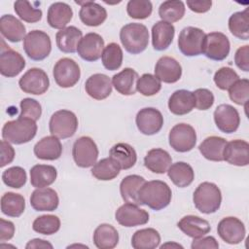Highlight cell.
Returning a JSON list of instances; mask_svg holds the SVG:
<instances>
[{"mask_svg":"<svg viewBox=\"0 0 249 249\" xmlns=\"http://www.w3.org/2000/svg\"><path fill=\"white\" fill-rule=\"evenodd\" d=\"M172 192L163 181L152 180L145 182L138 191L140 205H146L153 210H161L171 201Z\"/></svg>","mask_w":249,"mask_h":249,"instance_id":"cell-1","label":"cell"},{"mask_svg":"<svg viewBox=\"0 0 249 249\" xmlns=\"http://www.w3.org/2000/svg\"><path fill=\"white\" fill-rule=\"evenodd\" d=\"M37 132L36 122L28 118L18 117L17 120L7 122L2 128L4 140L20 145L31 141Z\"/></svg>","mask_w":249,"mask_h":249,"instance_id":"cell-2","label":"cell"},{"mask_svg":"<svg viewBox=\"0 0 249 249\" xmlns=\"http://www.w3.org/2000/svg\"><path fill=\"white\" fill-rule=\"evenodd\" d=\"M120 40L126 52L132 54L140 53L149 44L148 28L138 22L127 23L120 31Z\"/></svg>","mask_w":249,"mask_h":249,"instance_id":"cell-3","label":"cell"},{"mask_svg":"<svg viewBox=\"0 0 249 249\" xmlns=\"http://www.w3.org/2000/svg\"><path fill=\"white\" fill-rule=\"evenodd\" d=\"M193 201L196 208L204 214L216 212L222 202V194L216 184L203 182L194 192Z\"/></svg>","mask_w":249,"mask_h":249,"instance_id":"cell-4","label":"cell"},{"mask_svg":"<svg viewBox=\"0 0 249 249\" xmlns=\"http://www.w3.org/2000/svg\"><path fill=\"white\" fill-rule=\"evenodd\" d=\"M23 50L32 60H43L51 53V38L44 31L32 30L23 39Z\"/></svg>","mask_w":249,"mask_h":249,"instance_id":"cell-5","label":"cell"},{"mask_svg":"<svg viewBox=\"0 0 249 249\" xmlns=\"http://www.w3.org/2000/svg\"><path fill=\"white\" fill-rule=\"evenodd\" d=\"M78 128V119L76 115L69 110H58L54 112L49 123V129L52 135L66 139L73 136Z\"/></svg>","mask_w":249,"mask_h":249,"instance_id":"cell-6","label":"cell"},{"mask_svg":"<svg viewBox=\"0 0 249 249\" xmlns=\"http://www.w3.org/2000/svg\"><path fill=\"white\" fill-rule=\"evenodd\" d=\"M169 145L173 150L186 153L193 150L196 143V133L195 128L188 124H177L169 131Z\"/></svg>","mask_w":249,"mask_h":249,"instance_id":"cell-7","label":"cell"},{"mask_svg":"<svg viewBox=\"0 0 249 249\" xmlns=\"http://www.w3.org/2000/svg\"><path fill=\"white\" fill-rule=\"evenodd\" d=\"M72 156L75 163L82 168L93 166L98 158V148L89 136L78 138L72 147Z\"/></svg>","mask_w":249,"mask_h":249,"instance_id":"cell-8","label":"cell"},{"mask_svg":"<svg viewBox=\"0 0 249 249\" xmlns=\"http://www.w3.org/2000/svg\"><path fill=\"white\" fill-rule=\"evenodd\" d=\"M53 75L60 88H72L80 80L81 70L78 63L69 57L60 58L53 66Z\"/></svg>","mask_w":249,"mask_h":249,"instance_id":"cell-9","label":"cell"},{"mask_svg":"<svg viewBox=\"0 0 249 249\" xmlns=\"http://www.w3.org/2000/svg\"><path fill=\"white\" fill-rule=\"evenodd\" d=\"M205 37L203 30L194 26L183 28L178 36V48L186 56H196L202 53V44Z\"/></svg>","mask_w":249,"mask_h":249,"instance_id":"cell-10","label":"cell"},{"mask_svg":"<svg viewBox=\"0 0 249 249\" xmlns=\"http://www.w3.org/2000/svg\"><path fill=\"white\" fill-rule=\"evenodd\" d=\"M229 38L222 32H210L205 34L202 44V53L216 61L224 60L230 53Z\"/></svg>","mask_w":249,"mask_h":249,"instance_id":"cell-11","label":"cell"},{"mask_svg":"<svg viewBox=\"0 0 249 249\" xmlns=\"http://www.w3.org/2000/svg\"><path fill=\"white\" fill-rule=\"evenodd\" d=\"M18 86L25 93L41 95L45 93L50 86L47 73L40 68H30L19 79Z\"/></svg>","mask_w":249,"mask_h":249,"instance_id":"cell-12","label":"cell"},{"mask_svg":"<svg viewBox=\"0 0 249 249\" xmlns=\"http://www.w3.org/2000/svg\"><path fill=\"white\" fill-rule=\"evenodd\" d=\"M217 232L219 236L229 244H238L240 243L246 233L245 226L241 220L236 217H226L223 218L218 226Z\"/></svg>","mask_w":249,"mask_h":249,"instance_id":"cell-13","label":"cell"},{"mask_svg":"<svg viewBox=\"0 0 249 249\" xmlns=\"http://www.w3.org/2000/svg\"><path fill=\"white\" fill-rule=\"evenodd\" d=\"M115 219L121 226L131 228L147 224L149 221V213L136 204L125 202L117 209Z\"/></svg>","mask_w":249,"mask_h":249,"instance_id":"cell-14","label":"cell"},{"mask_svg":"<svg viewBox=\"0 0 249 249\" xmlns=\"http://www.w3.org/2000/svg\"><path fill=\"white\" fill-rule=\"evenodd\" d=\"M135 123L141 133L145 135H154L161 129L163 125V117L158 109L147 107L138 111Z\"/></svg>","mask_w":249,"mask_h":249,"instance_id":"cell-15","label":"cell"},{"mask_svg":"<svg viewBox=\"0 0 249 249\" xmlns=\"http://www.w3.org/2000/svg\"><path fill=\"white\" fill-rule=\"evenodd\" d=\"M214 122L218 129L222 132L232 133L239 126V113L230 104H221L214 111Z\"/></svg>","mask_w":249,"mask_h":249,"instance_id":"cell-16","label":"cell"},{"mask_svg":"<svg viewBox=\"0 0 249 249\" xmlns=\"http://www.w3.org/2000/svg\"><path fill=\"white\" fill-rule=\"evenodd\" d=\"M104 50L103 38L94 32L86 34L80 41L77 52L81 58L87 61L98 60Z\"/></svg>","mask_w":249,"mask_h":249,"instance_id":"cell-17","label":"cell"},{"mask_svg":"<svg viewBox=\"0 0 249 249\" xmlns=\"http://www.w3.org/2000/svg\"><path fill=\"white\" fill-rule=\"evenodd\" d=\"M224 160L236 166H246L249 163V144L245 140L235 139L227 142L224 153Z\"/></svg>","mask_w":249,"mask_h":249,"instance_id":"cell-18","label":"cell"},{"mask_svg":"<svg viewBox=\"0 0 249 249\" xmlns=\"http://www.w3.org/2000/svg\"><path fill=\"white\" fill-rule=\"evenodd\" d=\"M155 76L163 83L173 84L180 80L182 67L180 63L171 56H161L156 63Z\"/></svg>","mask_w":249,"mask_h":249,"instance_id":"cell-19","label":"cell"},{"mask_svg":"<svg viewBox=\"0 0 249 249\" xmlns=\"http://www.w3.org/2000/svg\"><path fill=\"white\" fill-rule=\"evenodd\" d=\"M25 67L23 56L9 47L1 50L0 54V73L8 78L18 76Z\"/></svg>","mask_w":249,"mask_h":249,"instance_id":"cell-20","label":"cell"},{"mask_svg":"<svg viewBox=\"0 0 249 249\" xmlns=\"http://www.w3.org/2000/svg\"><path fill=\"white\" fill-rule=\"evenodd\" d=\"M59 203L57 193L52 188H37L30 196V204L36 211H54Z\"/></svg>","mask_w":249,"mask_h":249,"instance_id":"cell-21","label":"cell"},{"mask_svg":"<svg viewBox=\"0 0 249 249\" xmlns=\"http://www.w3.org/2000/svg\"><path fill=\"white\" fill-rule=\"evenodd\" d=\"M111 79L101 73H96L88 78L85 83L86 92L93 99L103 100L107 98L112 92Z\"/></svg>","mask_w":249,"mask_h":249,"instance_id":"cell-22","label":"cell"},{"mask_svg":"<svg viewBox=\"0 0 249 249\" xmlns=\"http://www.w3.org/2000/svg\"><path fill=\"white\" fill-rule=\"evenodd\" d=\"M81 5L79 17L81 21L88 26H98L102 24L107 18V11L101 5L93 1L78 2Z\"/></svg>","mask_w":249,"mask_h":249,"instance_id":"cell-23","label":"cell"},{"mask_svg":"<svg viewBox=\"0 0 249 249\" xmlns=\"http://www.w3.org/2000/svg\"><path fill=\"white\" fill-rule=\"evenodd\" d=\"M62 154V144L59 138L51 135L43 137L34 146V155L43 160H54Z\"/></svg>","mask_w":249,"mask_h":249,"instance_id":"cell-24","label":"cell"},{"mask_svg":"<svg viewBox=\"0 0 249 249\" xmlns=\"http://www.w3.org/2000/svg\"><path fill=\"white\" fill-rule=\"evenodd\" d=\"M175 28L172 23L160 20L152 27V45L156 51L166 50L173 41Z\"/></svg>","mask_w":249,"mask_h":249,"instance_id":"cell-25","label":"cell"},{"mask_svg":"<svg viewBox=\"0 0 249 249\" xmlns=\"http://www.w3.org/2000/svg\"><path fill=\"white\" fill-rule=\"evenodd\" d=\"M73 17L72 8L63 2L53 3L47 14V20L51 27L54 29H63L70 22Z\"/></svg>","mask_w":249,"mask_h":249,"instance_id":"cell-26","label":"cell"},{"mask_svg":"<svg viewBox=\"0 0 249 249\" xmlns=\"http://www.w3.org/2000/svg\"><path fill=\"white\" fill-rule=\"evenodd\" d=\"M177 226L186 235L192 238H199L204 236L211 230L208 221L195 215L184 216L178 222Z\"/></svg>","mask_w":249,"mask_h":249,"instance_id":"cell-27","label":"cell"},{"mask_svg":"<svg viewBox=\"0 0 249 249\" xmlns=\"http://www.w3.org/2000/svg\"><path fill=\"white\" fill-rule=\"evenodd\" d=\"M0 31L3 37L13 43L20 42L26 36L24 24L12 15H3L1 17Z\"/></svg>","mask_w":249,"mask_h":249,"instance_id":"cell-28","label":"cell"},{"mask_svg":"<svg viewBox=\"0 0 249 249\" xmlns=\"http://www.w3.org/2000/svg\"><path fill=\"white\" fill-rule=\"evenodd\" d=\"M172 163V158L169 153L160 148H155L146 154L144 165L150 171L157 174H163Z\"/></svg>","mask_w":249,"mask_h":249,"instance_id":"cell-29","label":"cell"},{"mask_svg":"<svg viewBox=\"0 0 249 249\" xmlns=\"http://www.w3.org/2000/svg\"><path fill=\"white\" fill-rule=\"evenodd\" d=\"M194 107V93L187 89L175 90L168 99L169 111L177 116H183L190 113Z\"/></svg>","mask_w":249,"mask_h":249,"instance_id":"cell-30","label":"cell"},{"mask_svg":"<svg viewBox=\"0 0 249 249\" xmlns=\"http://www.w3.org/2000/svg\"><path fill=\"white\" fill-rule=\"evenodd\" d=\"M138 78V73L134 69L127 67L113 76L112 85L119 93L123 95H132L136 92Z\"/></svg>","mask_w":249,"mask_h":249,"instance_id":"cell-31","label":"cell"},{"mask_svg":"<svg viewBox=\"0 0 249 249\" xmlns=\"http://www.w3.org/2000/svg\"><path fill=\"white\" fill-rule=\"evenodd\" d=\"M83 38L82 31L76 26H67L55 35L56 46L62 53H72L77 52L78 45Z\"/></svg>","mask_w":249,"mask_h":249,"instance_id":"cell-32","label":"cell"},{"mask_svg":"<svg viewBox=\"0 0 249 249\" xmlns=\"http://www.w3.org/2000/svg\"><path fill=\"white\" fill-rule=\"evenodd\" d=\"M145 182L146 180L142 176L136 174L124 177L120 184V193L122 198L125 202L140 205V201L138 199V191Z\"/></svg>","mask_w":249,"mask_h":249,"instance_id":"cell-33","label":"cell"},{"mask_svg":"<svg viewBox=\"0 0 249 249\" xmlns=\"http://www.w3.org/2000/svg\"><path fill=\"white\" fill-rule=\"evenodd\" d=\"M227 140L220 136H209L205 138L198 146L200 154L208 160L222 161L224 160L223 153Z\"/></svg>","mask_w":249,"mask_h":249,"instance_id":"cell-34","label":"cell"},{"mask_svg":"<svg viewBox=\"0 0 249 249\" xmlns=\"http://www.w3.org/2000/svg\"><path fill=\"white\" fill-rule=\"evenodd\" d=\"M166 172L173 184L179 188L190 186L195 179V172L193 167L184 161H177L172 163Z\"/></svg>","mask_w":249,"mask_h":249,"instance_id":"cell-35","label":"cell"},{"mask_svg":"<svg viewBox=\"0 0 249 249\" xmlns=\"http://www.w3.org/2000/svg\"><path fill=\"white\" fill-rule=\"evenodd\" d=\"M109 157L115 160L121 169L131 168L137 160V155L134 148L127 143H117L109 151Z\"/></svg>","mask_w":249,"mask_h":249,"instance_id":"cell-36","label":"cell"},{"mask_svg":"<svg viewBox=\"0 0 249 249\" xmlns=\"http://www.w3.org/2000/svg\"><path fill=\"white\" fill-rule=\"evenodd\" d=\"M57 176L54 166L36 164L30 169V183L34 188H45L52 185Z\"/></svg>","mask_w":249,"mask_h":249,"instance_id":"cell-37","label":"cell"},{"mask_svg":"<svg viewBox=\"0 0 249 249\" xmlns=\"http://www.w3.org/2000/svg\"><path fill=\"white\" fill-rule=\"evenodd\" d=\"M119 242L118 231L110 224H100L93 232V243L99 249H112Z\"/></svg>","mask_w":249,"mask_h":249,"instance_id":"cell-38","label":"cell"},{"mask_svg":"<svg viewBox=\"0 0 249 249\" xmlns=\"http://www.w3.org/2000/svg\"><path fill=\"white\" fill-rule=\"evenodd\" d=\"M160 243L159 231L153 228L136 231L131 237V246L134 249H155Z\"/></svg>","mask_w":249,"mask_h":249,"instance_id":"cell-39","label":"cell"},{"mask_svg":"<svg viewBox=\"0 0 249 249\" xmlns=\"http://www.w3.org/2000/svg\"><path fill=\"white\" fill-rule=\"evenodd\" d=\"M25 209L24 197L16 193H5L1 197V211L9 217H19Z\"/></svg>","mask_w":249,"mask_h":249,"instance_id":"cell-40","label":"cell"},{"mask_svg":"<svg viewBox=\"0 0 249 249\" xmlns=\"http://www.w3.org/2000/svg\"><path fill=\"white\" fill-rule=\"evenodd\" d=\"M121 167L119 163L112 158H105L97 162L91 168V174L100 181H109L116 178L120 173Z\"/></svg>","mask_w":249,"mask_h":249,"instance_id":"cell-41","label":"cell"},{"mask_svg":"<svg viewBox=\"0 0 249 249\" xmlns=\"http://www.w3.org/2000/svg\"><path fill=\"white\" fill-rule=\"evenodd\" d=\"M229 29L231 33L240 39L248 40L249 38V16L248 9L241 12L233 13L229 18Z\"/></svg>","mask_w":249,"mask_h":249,"instance_id":"cell-42","label":"cell"},{"mask_svg":"<svg viewBox=\"0 0 249 249\" xmlns=\"http://www.w3.org/2000/svg\"><path fill=\"white\" fill-rule=\"evenodd\" d=\"M185 15V5L180 0H167L160 4L159 16L161 20L172 23L180 20Z\"/></svg>","mask_w":249,"mask_h":249,"instance_id":"cell-43","label":"cell"},{"mask_svg":"<svg viewBox=\"0 0 249 249\" xmlns=\"http://www.w3.org/2000/svg\"><path fill=\"white\" fill-rule=\"evenodd\" d=\"M123 51L116 43L108 44L102 53L101 60L103 66L110 71L119 69L123 63Z\"/></svg>","mask_w":249,"mask_h":249,"instance_id":"cell-44","label":"cell"},{"mask_svg":"<svg viewBox=\"0 0 249 249\" xmlns=\"http://www.w3.org/2000/svg\"><path fill=\"white\" fill-rule=\"evenodd\" d=\"M32 229L38 233L51 235L59 231L60 220L55 215H42L33 221Z\"/></svg>","mask_w":249,"mask_h":249,"instance_id":"cell-45","label":"cell"},{"mask_svg":"<svg viewBox=\"0 0 249 249\" xmlns=\"http://www.w3.org/2000/svg\"><path fill=\"white\" fill-rule=\"evenodd\" d=\"M14 9L20 19L29 23L39 21L43 16L41 9L34 7L30 2L25 0L16 1L14 4Z\"/></svg>","mask_w":249,"mask_h":249,"instance_id":"cell-46","label":"cell"},{"mask_svg":"<svg viewBox=\"0 0 249 249\" xmlns=\"http://www.w3.org/2000/svg\"><path fill=\"white\" fill-rule=\"evenodd\" d=\"M161 89V82L150 73H145L138 78L136 90L144 96H152L157 94Z\"/></svg>","mask_w":249,"mask_h":249,"instance_id":"cell-47","label":"cell"},{"mask_svg":"<svg viewBox=\"0 0 249 249\" xmlns=\"http://www.w3.org/2000/svg\"><path fill=\"white\" fill-rule=\"evenodd\" d=\"M26 172L20 166H12L2 173V181L5 185L13 189H20L26 183Z\"/></svg>","mask_w":249,"mask_h":249,"instance_id":"cell-48","label":"cell"},{"mask_svg":"<svg viewBox=\"0 0 249 249\" xmlns=\"http://www.w3.org/2000/svg\"><path fill=\"white\" fill-rule=\"evenodd\" d=\"M229 96L231 101L237 105H244L245 109L248 104L249 81L248 79H238L229 89Z\"/></svg>","mask_w":249,"mask_h":249,"instance_id":"cell-49","label":"cell"},{"mask_svg":"<svg viewBox=\"0 0 249 249\" xmlns=\"http://www.w3.org/2000/svg\"><path fill=\"white\" fill-rule=\"evenodd\" d=\"M153 11V5L149 0H130L126 5L127 15L136 19L149 18Z\"/></svg>","mask_w":249,"mask_h":249,"instance_id":"cell-50","label":"cell"},{"mask_svg":"<svg viewBox=\"0 0 249 249\" xmlns=\"http://www.w3.org/2000/svg\"><path fill=\"white\" fill-rule=\"evenodd\" d=\"M238 74L230 67H222L214 74V83L222 90H228L237 80Z\"/></svg>","mask_w":249,"mask_h":249,"instance_id":"cell-51","label":"cell"},{"mask_svg":"<svg viewBox=\"0 0 249 249\" xmlns=\"http://www.w3.org/2000/svg\"><path fill=\"white\" fill-rule=\"evenodd\" d=\"M42 114L41 104L33 98H23L20 101V118H28L33 121H38Z\"/></svg>","mask_w":249,"mask_h":249,"instance_id":"cell-52","label":"cell"},{"mask_svg":"<svg viewBox=\"0 0 249 249\" xmlns=\"http://www.w3.org/2000/svg\"><path fill=\"white\" fill-rule=\"evenodd\" d=\"M195 107L198 110H208L214 103V95L207 89H197L194 92Z\"/></svg>","mask_w":249,"mask_h":249,"instance_id":"cell-53","label":"cell"},{"mask_svg":"<svg viewBox=\"0 0 249 249\" xmlns=\"http://www.w3.org/2000/svg\"><path fill=\"white\" fill-rule=\"evenodd\" d=\"M235 65L244 72L249 71V46L245 45L237 49L234 54Z\"/></svg>","mask_w":249,"mask_h":249,"instance_id":"cell-54","label":"cell"},{"mask_svg":"<svg viewBox=\"0 0 249 249\" xmlns=\"http://www.w3.org/2000/svg\"><path fill=\"white\" fill-rule=\"evenodd\" d=\"M1 158H0V166L4 167L5 165L11 163L15 159V149L6 140L1 141Z\"/></svg>","mask_w":249,"mask_h":249,"instance_id":"cell-55","label":"cell"},{"mask_svg":"<svg viewBox=\"0 0 249 249\" xmlns=\"http://www.w3.org/2000/svg\"><path fill=\"white\" fill-rule=\"evenodd\" d=\"M192 249H201V248H213L219 247V243L213 236H201L199 238H194L192 244Z\"/></svg>","mask_w":249,"mask_h":249,"instance_id":"cell-56","label":"cell"},{"mask_svg":"<svg viewBox=\"0 0 249 249\" xmlns=\"http://www.w3.org/2000/svg\"><path fill=\"white\" fill-rule=\"evenodd\" d=\"M15 234V225L11 221L0 219V241L4 242L13 238Z\"/></svg>","mask_w":249,"mask_h":249,"instance_id":"cell-57","label":"cell"},{"mask_svg":"<svg viewBox=\"0 0 249 249\" xmlns=\"http://www.w3.org/2000/svg\"><path fill=\"white\" fill-rule=\"evenodd\" d=\"M187 6L189 9L195 13H205L211 9L212 1H195V0H188Z\"/></svg>","mask_w":249,"mask_h":249,"instance_id":"cell-58","label":"cell"},{"mask_svg":"<svg viewBox=\"0 0 249 249\" xmlns=\"http://www.w3.org/2000/svg\"><path fill=\"white\" fill-rule=\"evenodd\" d=\"M53 246L52 243H50L48 240L41 239V238H34L27 242L25 245L26 249H32V248H50L52 249Z\"/></svg>","mask_w":249,"mask_h":249,"instance_id":"cell-59","label":"cell"},{"mask_svg":"<svg viewBox=\"0 0 249 249\" xmlns=\"http://www.w3.org/2000/svg\"><path fill=\"white\" fill-rule=\"evenodd\" d=\"M180 247V248H183V246L182 245H180V244H177V243H171V242H168V243H165V244H163V245H161L160 246V248H165V247Z\"/></svg>","mask_w":249,"mask_h":249,"instance_id":"cell-60","label":"cell"}]
</instances>
